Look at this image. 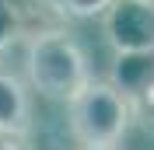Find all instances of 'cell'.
I'll use <instances>...</instances> for the list:
<instances>
[{"mask_svg":"<svg viewBox=\"0 0 154 150\" xmlns=\"http://www.w3.org/2000/svg\"><path fill=\"white\" fill-rule=\"evenodd\" d=\"M133 122V108L112 80H88L67 101V126L77 147H119Z\"/></svg>","mask_w":154,"mask_h":150,"instance_id":"2","label":"cell"},{"mask_svg":"<svg viewBox=\"0 0 154 150\" xmlns=\"http://www.w3.org/2000/svg\"><path fill=\"white\" fill-rule=\"evenodd\" d=\"M0 133L14 136V140H28V133H32L28 87L7 70H0Z\"/></svg>","mask_w":154,"mask_h":150,"instance_id":"4","label":"cell"},{"mask_svg":"<svg viewBox=\"0 0 154 150\" xmlns=\"http://www.w3.org/2000/svg\"><path fill=\"white\" fill-rule=\"evenodd\" d=\"M112 52H154V4L151 0H112L102 14Z\"/></svg>","mask_w":154,"mask_h":150,"instance_id":"3","label":"cell"},{"mask_svg":"<svg viewBox=\"0 0 154 150\" xmlns=\"http://www.w3.org/2000/svg\"><path fill=\"white\" fill-rule=\"evenodd\" d=\"M56 4L70 18H102L112 7V0H56Z\"/></svg>","mask_w":154,"mask_h":150,"instance_id":"8","label":"cell"},{"mask_svg":"<svg viewBox=\"0 0 154 150\" xmlns=\"http://www.w3.org/2000/svg\"><path fill=\"white\" fill-rule=\"evenodd\" d=\"M130 108H133V119H140L147 129H154V77L130 98Z\"/></svg>","mask_w":154,"mask_h":150,"instance_id":"7","label":"cell"},{"mask_svg":"<svg viewBox=\"0 0 154 150\" xmlns=\"http://www.w3.org/2000/svg\"><path fill=\"white\" fill-rule=\"evenodd\" d=\"M0 150H21V140H14V136H4V133H0Z\"/></svg>","mask_w":154,"mask_h":150,"instance_id":"9","label":"cell"},{"mask_svg":"<svg viewBox=\"0 0 154 150\" xmlns=\"http://www.w3.org/2000/svg\"><path fill=\"white\" fill-rule=\"evenodd\" d=\"M151 77H154V52H116V66L109 80L126 98H133Z\"/></svg>","mask_w":154,"mask_h":150,"instance_id":"5","label":"cell"},{"mask_svg":"<svg viewBox=\"0 0 154 150\" xmlns=\"http://www.w3.org/2000/svg\"><path fill=\"white\" fill-rule=\"evenodd\" d=\"M25 74L28 87L49 101H70L81 87L91 80L88 52L74 35L60 28L32 32L25 42Z\"/></svg>","mask_w":154,"mask_h":150,"instance_id":"1","label":"cell"},{"mask_svg":"<svg viewBox=\"0 0 154 150\" xmlns=\"http://www.w3.org/2000/svg\"><path fill=\"white\" fill-rule=\"evenodd\" d=\"M81 150H119V147H81Z\"/></svg>","mask_w":154,"mask_h":150,"instance_id":"10","label":"cell"},{"mask_svg":"<svg viewBox=\"0 0 154 150\" xmlns=\"http://www.w3.org/2000/svg\"><path fill=\"white\" fill-rule=\"evenodd\" d=\"M151 4H154V0H151Z\"/></svg>","mask_w":154,"mask_h":150,"instance_id":"11","label":"cell"},{"mask_svg":"<svg viewBox=\"0 0 154 150\" xmlns=\"http://www.w3.org/2000/svg\"><path fill=\"white\" fill-rule=\"evenodd\" d=\"M25 35V18L14 0H0V56L7 52L14 42H21Z\"/></svg>","mask_w":154,"mask_h":150,"instance_id":"6","label":"cell"}]
</instances>
